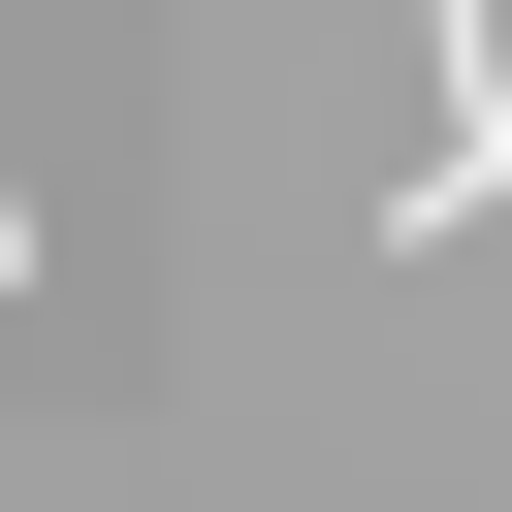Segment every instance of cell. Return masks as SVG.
Wrapping results in <instances>:
<instances>
[{"instance_id":"1","label":"cell","mask_w":512,"mask_h":512,"mask_svg":"<svg viewBox=\"0 0 512 512\" xmlns=\"http://www.w3.org/2000/svg\"><path fill=\"white\" fill-rule=\"evenodd\" d=\"M384 224H512V0H448V160H416Z\"/></svg>"}]
</instances>
